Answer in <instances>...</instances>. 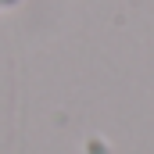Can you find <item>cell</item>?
Wrapping results in <instances>:
<instances>
[{
    "label": "cell",
    "mask_w": 154,
    "mask_h": 154,
    "mask_svg": "<svg viewBox=\"0 0 154 154\" xmlns=\"http://www.w3.org/2000/svg\"><path fill=\"white\" fill-rule=\"evenodd\" d=\"M22 0H0V11H11V7H18Z\"/></svg>",
    "instance_id": "cell-1"
}]
</instances>
